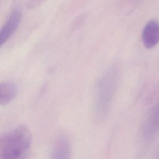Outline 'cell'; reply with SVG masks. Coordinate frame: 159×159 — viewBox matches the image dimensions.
<instances>
[{
    "label": "cell",
    "instance_id": "7",
    "mask_svg": "<svg viewBox=\"0 0 159 159\" xmlns=\"http://www.w3.org/2000/svg\"><path fill=\"white\" fill-rule=\"evenodd\" d=\"M18 93L17 85L12 81H4L0 84V104L6 105L11 102Z\"/></svg>",
    "mask_w": 159,
    "mask_h": 159
},
{
    "label": "cell",
    "instance_id": "4",
    "mask_svg": "<svg viewBox=\"0 0 159 159\" xmlns=\"http://www.w3.org/2000/svg\"><path fill=\"white\" fill-rule=\"evenodd\" d=\"M22 17V11L19 8H15L11 12L1 29L0 42L1 45L6 43L17 30L21 22Z\"/></svg>",
    "mask_w": 159,
    "mask_h": 159
},
{
    "label": "cell",
    "instance_id": "2",
    "mask_svg": "<svg viewBox=\"0 0 159 159\" xmlns=\"http://www.w3.org/2000/svg\"><path fill=\"white\" fill-rule=\"evenodd\" d=\"M32 142L29 129L19 125L3 135L0 139L1 159H20L27 153Z\"/></svg>",
    "mask_w": 159,
    "mask_h": 159
},
{
    "label": "cell",
    "instance_id": "3",
    "mask_svg": "<svg viewBox=\"0 0 159 159\" xmlns=\"http://www.w3.org/2000/svg\"><path fill=\"white\" fill-rule=\"evenodd\" d=\"M158 107L157 104L150 109L142 127V137L145 142L153 140L158 131Z\"/></svg>",
    "mask_w": 159,
    "mask_h": 159
},
{
    "label": "cell",
    "instance_id": "5",
    "mask_svg": "<svg viewBox=\"0 0 159 159\" xmlns=\"http://www.w3.org/2000/svg\"><path fill=\"white\" fill-rule=\"evenodd\" d=\"M52 158H69L71 155V143L68 137L61 134L54 140L51 149Z\"/></svg>",
    "mask_w": 159,
    "mask_h": 159
},
{
    "label": "cell",
    "instance_id": "1",
    "mask_svg": "<svg viewBox=\"0 0 159 159\" xmlns=\"http://www.w3.org/2000/svg\"><path fill=\"white\" fill-rule=\"evenodd\" d=\"M119 78V68L112 65L106 70L98 79L94 91L93 110L98 119L108 114L117 88Z\"/></svg>",
    "mask_w": 159,
    "mask_h": 159
},
{
    "label": "cell",
    "instance_id": "6",
    "mask_svg": "<svg viewBox=\"0 0 159 159\" xmlns=\"http://www.w3.org/2000/svg\"><path fill=\"white\" fill-rule=\"evenodd\" d=\"M159 39V26L156 20L148 21L144 26L142 32V41L147 48L155 47Z\"/></svg>",
    "mask_w": 159,
    "mask_h": 159
}]
</instances>
